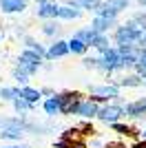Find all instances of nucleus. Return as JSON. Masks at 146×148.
I'll list each match as a JSON object with an SVG mask.
<instances>
[{"instance_id": "nucleus-20", "label": "nucleus", "mask_w": 146, "mask_h": 148, "mask_svg": "<svg viewBox=\"0 0 146 148\" xmlns=\"http://www.w3.org/2000/svg\"><path fill=\"white\" fill-rule=\"evenodd\" d=\"M2 137H20V130L18 128H7L5 133H2Z\"/></svg>"}, {"instance_id": "nucleus-4", "label": "nucleus", "mask_w": 146, "mask_h": 148, "mask_svg": "<svg viewBox=\"0 0 146 148\" xmlns=\"http://www.w3.org/2000/svg\"><path fill=\"white\" fill-rule=\"evenodd\" d=\"M0 9L7 13H16L27 9V0H0Z\"/></svg>"}, {"instance_id": "nucleus-16", "label": "nucleus", "mask_w": 146, "mask_h": 148, "mask_svg": "<svg viewBox=\"0 0 146 148\" xmlns=\"http://www.w3.org/2000/svg\"><path fill=\"white\" fill-rule=\"evenodd\" d=\"M20 97H24L27 102H38L40 93H38V91H33V88H22V91H20Z\"/></svg>"}, {"instance_id": "nucleus-11", "label": "nucleus", "mask_w": 146, "mask_h": 148, "mask_svg": "<svg viewBox=\"0 0 146 148\" xmlns=\"http://www.w3.org/2000/svg\"><path fill=\"white\" fill-rule=\"evenodd\" d=\"M111 25H113V18H109V16H102V13H100V16L95 18V22H93V29H95V31H104L106 27H111Z\"/></svg>"}, {"instance_id": "nucleus-12", "label": "nucleus", "mask_w": 146, "mask_h": 148, "mask_svg": "<svg viewBox=\"0 0 146 148\" xmlns=\"http://www.w3.org/2000/svg\"><path fill=\"white\" fill-rule=\"evenodd\" d=\"M60 18H67V20H73V18H80V9L75 7H60Z\"/></svg>"}, {"instance_id": "nucleus-9", "label": "nucleus", "mask_w": 146, "mask_h": 148, "mask_svg": "<svg viewBox=\"0 0 146 148\" xmlns=\"http://www.w3.org/2000/svg\"><path fill=\"white\" fill-rule=\"evenodd\" d=\"M126 113H128V115H133V117L144 115V113H146V99H137V102H133V104H128Z\"/></svg>"}, {"instance_id": "nucleus-21", "label": "nucleus", "mask_w": 146, "mask_h": 148, "mask_svg": "<svg viewBox=\"0 0 146 148\" xmlns=\"http://www.w3.org/2000/svg\"><path fill=\"white\" fill-rule=\"evenodd\" d=\"M55 31H58V25H53V22H47V25H44V33L51 36V33H55Z\"/></svg>"}, {"instance_id": "nucleus-14", "label": "nucleus", "mask_w": 146, "mask_h": 148, "mask_svg": "<svg viewBox=\"0 0 146 148\" xmlns=\"http://www.w3.org/2000/svg\"><path fill=\"white\" fill-rule=\"evenodd\" d=\"M44 111H47L49 115H55V113L60 111V97H53V99H49L47 104H44Z\"/></svg>"}, {"instance_id": "nucleus-1", "label": "nucleus", "mask_w": 146, "mask_h": 148, "mask_svg": "<svg viewBox=\"0 0 146 148\" xmlns=\"http://www.w3.org/2000/svg\"><path fill=\"white\" fill-rule=\"evenodd\" d=\"M140 33L142 31L135 29V25H126V27H120L115 36H117V42L120 44H133V42H137Z\"/></svg>"}, {"instance_id": "nucleus-23", "label": "nucleus", "mask_w": 146, "mask_h": 148, "mask_svg": "<svg viewBox=\"0 0 146 148\" xmlns=\"http://www.w3.org/2000/svg\"><path fill=\"white\" fill-rule=\"evenodd\" d=\"M16 108H18V111H27V108H29V104H27V99H16Z\"/></svg>"}, {"instance_id": "nucleus-13", "label": "nucleus", "mask_w": 146, "mask_h": 148, "mask_svg": "<svg viewBox=\"0 0 146 148\" xmlns=\"http://www.w3.org/2000/svg\"><path fill=\"white\" fill-rule=\"evenodd\" d=\"M78 113H80V115H84V117H91V115L97 113V106L93 104V102H84V104H80Z\"/></svg>"}, {"instance_id": "nucleus-2", "label": "nucleus", "mask_w": 146, "mask_h": 148, "mask_svg": "<svg viewBox=\"0 0 146 148\" xmlns=\"http://www.w3.org/2000/svg\"><path fill=\"white\" fill-rule=\"evenodd\" d=\"M128 7V0H106L102 7H100V13L102 16H109V18H115L122 9Z\"/></svg>"}, {"instance_id": "nucleus-25", "label": "nucleus", "mask_w": 146, "mask_h": 148, "mask_svg": "<svg viewBox=\"0 0 146 148\" xmlns=\"http://www.w3.org/2000/svg\"><path fill=\"white\" fill-rule=\"evenodd\" d=\"M13 124H18V122H13V119H0V126H13Z\"/></svg>"}, {"instance_id": "nucleus-26", "label": "nucleus", "mask_w": 146, "mask_h": 148, "mask_svg": "<svg viewBox=\"0 0 146 148\" xmlns=\"http://www.w3.org/2000/svg\"><path fill=\"white\" fill-rule=\"evenodd\" d=\"M115 128H117V130H120V133H126V135H128V133H131V130H128V128H126V126H115Z\"/></svg>"}, {"instance_id": "nucleus-29", "label": "nucleus", "mask_w": 146, "mask_h": 148, "mask_svg": "<svg viewBox=\"0 0 146 148\" xmlns=\"http://www.w3.org/2000/svg\"><path fill=\"white\" fill-rule=\"evenodd\" d=\"M38 2H47V0H38Z\"/></svg>"}, {"instance_id": "nucleus-24", "label": "nucleus", "mask_w": 146, "mask_h": 148, "mask_svg": "<svg viewBox=\"0 0 146 148\" xmlns=\"http://www.w3.org/2000/svg\"><path fill=\"white\" fill-rule=\"evenodd\" d=\"M140 62H142V64H140V71H144V73H146V51H142Z\"/></svg>"}, {"instance_id": "nucleus-8", "label": "nucleus", "mask_w": 146, "mask_h": 148, "mask_svg": "<svg viewBox=\"0 0 146 148\" xmlns=\"http://www.w3.org/2000/svg\"><path fill=\"white\" fill-rule=\"evenodd\" d=\"M91 95H95V97H115L117 88L115 86H91Z\"/></svg>"}, {"instance_id": "nucleus-10", "label": "nucleus", "mask_w": 146, "mask_h": 148, "mask_svg": "<svg viewBox=\"0 0 146 148\" xmlns=\"http://www.w3.org/2000/svg\"><path fill=\"white\" fill-rule=\"evenodd\" d=\"M67 51H71V49H69V42H62V40H60V42H55L53 47L49 49V56H51V58H62Z\"/></svg>"}, {"instance_id": "nucleus-28", "label": "nucleus", "mask_w": 146, "mask_h": 148, "mask_svg": "<svg viewBox=\"0 0 146 148\" xmlns=\"http://www.w3.org/2000/svg\"><path fill=\"white\" fill-rule=\"evenodd\" d=\"M140 5H146V0H140Z\"/></svg>"}, {"instance_id": "nucleus-6", "label": "nucleus", "mask_w": 146, "mask_h": 148, "mask_svg": "<svg viewBox=\"0 0 146 148\" xmlns=\"http://www.w3.org/2000/svg\"><path fill=\"white\" fill-rule=\"evenodd\" d=\"M122 113H124V111H122L120 106H106V108L100 111V119H104V122H115Z\"/></svg>"}, {"instance_id": "nucleus-5", "label": "nucleus", "mask_w": 146, "mask_h": 148, "mask_svg": "<svg viewBox=\"0 0 146 148\" xmlns=\"http://www.w3.org/2000/svg\"><path fill=\"white\" fill-rule=\"evenodd\" d=\"M60 13V7L55 5V2H40V9H38V16L40 18H55Z\"/></svg>"}, {"instance_id": "nucleus-19", "label": "nucleus", "mask_w": 146, "mask_h": 148, "mask_svg": "<svg viewBox=\"0 0 146 148\" xmlns=\"http://www.w3.org/2000/svg\"><path fill=\"white\" fill-rule=\"evenodd\" d=\"M122 84H124V86H137V84H142L140 82V77H126V80H122Z\"/></svg>"}, {"instance_id": "nucleus-3", "label": "nucleus", "mask_w": 146, "mask_h": 148, "mask_svg": "<svg viewBox=\"0 0 146 148\" xmlns=\"http://www.w3.org/2000/svg\"><path fill=\"white\" fill-rule=\"evenodd\" d=\"M38 64H40V53H33V51H27V53H22L20 56V66L27 71V73H31V71H36Z\"/></svg>"}, {"instance_id": "nucleus-27", "label": "nucleus", "mask_w": 146, "mask_h": 148, "mask_svg": "<svg viewBox=\"0 0 146 148\" xmlns=\"http://www.w3.org/2000/svg\"><path fill=\"white\" fill-rule=\"evenodd\" d=\"M135 148H146V142H142V144H137Z\"/></svg>"}, {"instance_id": "nucleus-31", "label": "nucleus", "mask_w": 146, "mask_h": 148, "mask_svg": "<svg viewBox=\"0 0 146 148\" xmlns=\"http://www.w3.org/2000/svg\"><path fill=\"white\" fill-rule=\"evenodd\" d=\"M144 84H146V80H144Z\"/></svg>"}, {"instance_id": "nucleus-17", "label": "nucleus", "mask_w": 146, "mask_h": 148, "mask_svg": "<svg viewBox=\"0 0 146 148\" xmlns=\"http://www.w3.org/2000/svg\"><path fill=\"white\" fill-rule=\"evenodd\" d=\"M91 44H93V47H97V49H102V51L109 49V42H106V38H102V36H95Z\"/></svg>"}, {"instance_id": "nucleus-22", "label": "nucleus", "mask_w": 146, "mask_h": 148, "mask_svg": "<svg viewBox=\"0 0 146 148\" xmlns=\"http://www.w3.org/2000/svg\"><path fill=\"white\" fill-rule=\"evenodd\" d=\"M2 95H5V97H9V99H13L16 95H20V93L13 91V88H5V91H2Z\"/></svg>"}, {"instance_id": "nucleus-30", "label": "nucleus", "mask_w": 146, "mask_h": 148, "mask_svg": "<svg viewBox=\"0 0 146 148\" xmlns=\"http://www.w3.org/2000/svg\"><path fill=\"white\" fill-rule=\"evenodd\" d=\"M9 148H18V146H9Z\"/></svg>"}, {"instance_id": "nucleus-18", "label": "nucleus", "mask_w": 146, "mask_h": 148, "mask_svg": "<svg viewBox=\"0 0 146 148\" xmlns=\"http://www.w3.org/2000/svg\"><path fill=\"white\" fill-rule=\"evenodd\" d=\"M80 5L84 7V9H95L100 5V0H80Z\"/></svg>"}, {"instance_id": "nucleus-7", "label": "nucleus", "mask_w": 146, "mask_h": 148, "mask_svg": "<svg viewBox=\"0 0 146 148\" xmlns=\"http://www.w3.org/2000/svg\"><path fill=\"white\" fill-rule=\"evenodd\" d=\"M75 97H78V95H62L60 97V111H64V113H78V108L80 106L75 104Z\"/></svg>"}, {"instance_id": "nucleus-15", "label": "nucleus", "mask_w": 146, "mask_h": 148, "mask_svg": "<svg viewBox=\"0 0 146 148\" xmlns=\"http://www.w3.org/2000/svg\"><path fill=\"white\" fill-rule=\"evenodd\" d=\"M69 49H71L73 53H84L86 42H84V40H80V38H75V40H71V42H69Z\"/></svg>"}]
</instances>
